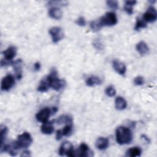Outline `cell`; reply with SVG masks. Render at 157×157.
<instances>
[{"label": "cell", "instance_id": "obj_28", "mask_svg": "<svg viewBox=\"0 0 157 157\" xmlns=\"http://www.w3.org/2000/svg\"><path fill=\"white\" fill-rule=\"evenodd\" d=\"M107 5L112 9H117L118 8V2L117 1L109 0L106 1Z\"/></svg>", "mask_w": 157, "mask_h": 157}, {"label": "cell", "instance_id": "obj_19", "mask_svg": "<svg viewBox=\"0 0 157 157\" xmlns=\"http://www.w3.org/2000/svg\"><path fill=\"white\" fill-rule=\"evenodd\" d=\"M53 121L58 124H70L72 123V118L71 116L68 115H62Z\"/></svg>", "mask_w": 157, "mask_h": 157}, {"label": "cell", "instance_id": "obj_13", "mask_svg": "<svg viewBox=\"0 0 157 157\" xmlns=\"http://www.w3.org/2000/svg\"><path fill=\"white\" fill-rule=\"evenodd\" d=\"M22 60L17 59L15 61H12V66L13 67L14 71L16 74V77L18 79H20L22 76V67H21Z\"/></svg>", "mask_w": 157, "mask_h": 157}, {"label": "cell", "instance_id": "obj_9", "mask_svg": "<svg viewBox=\"0 0 157 157\" xmlns=\"http://www.w3.org/2000/svg\"><path fill=\"white\" fill-rule=\"evenodd\" d=\"M52 113V109L48 107H45L37 113L36 115V118L37 121L42 123H45L48 121Z\"/></svg>", "mask_w": 157, "mask_h": 157}, {"label": "cell", "instance_id": "obj_22", "mask_svg": "<svg viewBox=\"0 0 157 157\" xmlns=\"http://www.w3.org/2000/svg\"><path fill=\"white\" fill-rule=\"evenodd\" d=\"M50 88L48 82L46 77L44 78L39 83V85L37 87V91L40 92H46Z\"/></svg>", "mask_w": 157, "mask_h": 157}, {"label": "cell", "instance_id": "obj_12", "mask_svg": "<svg viewBox=\"0 0 157 157\" xmlns=\"http://www.w3.org/2000/svg\"><path fill=\"white\" fill-rule=\"evenodd\" d=\"M4 56V59L8 61H11L17 54V48L15 46H10L6 50L2 52Z\"/></svg>", "mask_w": 157, "mask_h": 157}, {"label": "cell", "instance_id": "obj_7", "mask_svg": "<svg viewBox=\"0 0 157 157\" xmlns=\"http://www.w3.org/2000/svg\"><path fill=\"white\" fill-rule=\"evenodd\" d=\"M15 84V78L12 74L6 75L1 80V89L2 91H9Z\"/></svg>", "mask_w": 157, "mask_h": 157}, {"label": "cell", "instance_id": "obj_21", "mask_svg": "<svg viewBox=\"0 0 157 157\" xmlns=\"http://www.w3.org/2000/svg\"><path fill=\"white\" fill-rule=\"evenodd\" d=\"M142 153V150L139 147H134L131 148H129L127 151L126 155L130 157H135V156H140Z\"/></svg>", "mask_w": 157, "mask_h": 157}, {"label": "cell", "instance_id": "obj_4", "mask_svg": "<svg viewBox=\"0 0 157 157\" xmlns=\"http://www.w3.org/2000/svg\"><path fill=\"white\" fill-rule=\"evenodd\" d=\"M101 28L103 26H113L117 23L118 20L116 14L113 12H109L97 20Z\"/></svg>", "mask_w": 157, "mask_h": 157}, {"label": "cell", "instance_id": "obj_15", "mask_svg": "<svg viewBox=\"0 0 157 157\" xmlns=\"http://www.w3.org/2000/svg\"><path fill=\"white\" fill-rule=\"evenodd\" d=\"M109 145V141L105 137H99L96 141V147L100 150H104L108 148Z\"/></svg>", "mask_w": 157, "mask_h": 157}, {"label": "cell", "instance_id": "obj_1", "mask_svg": "<svg viewBox=\"0 0 157 157\" xmlns=\"http://www.w3.org/2000/svg\"><path fill=\"white\" fill-rule=\"evenodd\" d=\"M116 140L120 145L129 144L132 140V134L130 129L125 126H119L115 131Z\"/></svg>", "mask_w": 157, "mask_h": 157}, {"label": "cell", "instance_id": "obj_2", "mask_svg": "<svg viewBox=\"0 0 157 157\" xmlns=\"http://www.w3.org/2000/svg\"><path fill=\"white\" fill-rule=\"evenodd\" d=\"M33 139L29 133L24 132L17 137V140L13 143L12 147L15 151L21 148H26L31 145Z\"/></svg>", "mask_w": 157, "mask_h": 157}, {"label": "cell", "instance_id": "obj_35", "mask_svg": "<svg viewBox=\"0 0 157 157\" xmlns=\"http://www.w3.org/2000/svg\"><path fill=\"white\" fill-rule=\"evenodd\" d=\"M31 155L30 154V151H28V150H25L23 152V153L21 155V156H29Z\"/></svg>", "mask_w": 157, "mask_h": 157}, {"label": "cell", "instance_id": "obj_11", "mask_svg": "<svg viewBox=\"0 0 157 157\" xmlns=\"http://www.w3.org/2000/svg\"><path fill=\"white\" fill-rule=\"evenodd\" d=\"M112 65H113V69L117 73H118L121 75H124L126 72V67L123 63L121 62L118 59H114L112 61Z\"/></svg>", "mask_w": 157, "mask_h": 157}, {"label": "cell", "instance_id": "obj_10", "mask_svg": "<svg viewBox=\"0 0 157 157\" xmlns=\"http://www.w3.org/2000/svg\"><path fill=\"white\" fill-rule=\"evenodd\" d=\"M91 153V151L90 150L89 147L85 143H82L78 149L77 150H75V156H91L90 155V153Z\"/></svg>", "mask_w": 157, "mask_h": 157}, {"label": "cell", "instance_id": "obj_14", "mask_svg": "<svg viewBox=\"0 0 157 157\" xmlns=\"http://www.w3.org/2000/svg\"><path fill=\"white\" fill-rule=\"evenodd\" d=\"M53 121H46L43 123L40 128V131L43 134H51L54 131Z\"/></svg>", "mask_w": 157, "mask_h": 157}, {"label": "cell", "instance_id": "obj_16", "mask_svg": "<svg viewBox=\"0 0 157 157\" xmlns=\"http://www.w3.org/2000/svg\"><path fill=\"white\" fill-rule=\"evenodd\" d=\"M48 15L53 19L59 20L62 17L63 12L60 8L57 7H53L49 9Z\"/></svg>", "mask_w": 157, "mask_h": 157}, {"label": "cell", "instance_id": "obj_3", "mask_svg": "<svg viewBox=\"0 0 157 157\" xmlns=\"http://www.w3.org/2000/svg\"><path fill=\"white\" fill-rule=\"evenodd\" d=\"M48 82L50 88H52L56 91H59L65 86L66 82L64 80L58 78L57 71L55 69H53L48 75L46 77Z\"/></svg>", "mask_w": 157, "mask_h": 157}, {"label": "cell", "instance_id": "obj_24", "mask_svg": "<svg viewBox=\"0 0 157 157\" xmlns=\"http://www.w3.org/2000/svg\"><path fill=\"white\" fill-rule=\"evenodd\" d=\"M63 136H69L71 134L72 131V123L67 124L63 129H60Z\"/></svg>", "mask_w": 157, "mask_h": 157}, {"label": "cell", "instance_id": "obj_20", "mask_svg": "<svg viewBox=\"0 0 157 157\" xmlns=\"http://www.w3.org/2000/svg\"><path fill=\"white\" fill-rule=\"evenodd\" d=\"M115 108L117 110H122L126 107L127 103L123 98L121 96H118L115 99Z\"/></svg>", "mask_w": 157, "mask_h": 157}, {"label": "cell", "instance_id": "obj_5", "mask_svg": "<svg viewBox=\"0 0 157 157\" xmlns=\"http://www.w3.org/2000/svg\"><path fill=\"white\" fill-rule=\"evenodd\" d=\"M59 154L61 156L66 155L71 157L75 156V150L74 149L72 144L67 141L63 142L61 145L59 149Z\"/></svg>", "mask_w": 157, "mask_h": 157}, {"label": "cell", "instance_id": "obj_34", "mask_svg": "<svg viewBox=\"0 0 157 157\" xmlns=\"http://www.w3.org/2000/svg\"><path fill=\"white\" fill-rule=\"evenodd\" d=\"M34 70L36 71H39L40 69V63L36 62V63L34 64Z\"/></svg>", "mask_w": 157, "mask_h": 157}, {"label": "cell", "instance_id": "obj_17", "mask_svg": "<svg viewBox=\"0 0 157 157\" xmlns=\"http://www.w3.org/2000/svg\"><path fill=\"white\" fill-rule=\"evenodd\" d=\"M86 85L88 86H93L97 85H101L102 83V80L97 76L91 75L88 77L85 81Z\"/></svg>", "mask_w": 157, "mask_h": 157}, {"label": "cell", "instance_id": "obj_8", "mask_svg": "<svg viewBox=\"0 0 157 157\" xmlns=\"http://www.w3.org/2000/svg\"><path fill=\"white\" fill-rule=\"evenodd\" d=\"M157 18V12L153 6H149L143 15V20L145 22L153 23Z\"/></svg>", "mask_w": 157, "mask_h": 157}, {"label": "cell", "instance_id": "obj_26", "mask_svg": "<svg viewBox=\"0 0 157 157\" xmlns=\"http://www.w3.org/2000/svg\"><path fill=\"white\" fill-rule=\"evenodd\" d=\"M8 132V129L6 126H1V131H0V137H1V146H2L4 144V142L5 141L6 137L7 136Z\"/></svg>", "mask_w": 157, "mask_h": 157}, {"label": "cell", "instance_id": "obj_6", "mask_svg": "<svg viewBox=\"0 0 157 157\" xmlns=\"http://www.w3.org/2000/svg\"><path fill=\"white\" fill-rule=\"evenodd\" d=\"M49 34L52 37L53 43H57L64 37V33L60 27L55 26L49 29Z\"/></svg>", "mask_w": 157, "mask_h": 157}, {"label": "cell", "instance_id": "obj_33", "mask_svg": "<svg viewBox=\"0 0 157 157\" xmlns=\"http://www.w3.org/2000/svg\"><path fill=\"white\" fill-rule=\"evenodd\" d=\"M63 137V135L61 134V130H58L56 131V139L57 140H59L61 139V137Z\"/></svg>", "mask_w": 157, "mask_h": 157}, {"label": "cell", "instance_id": "obj_25", "mask_svg": "<svg viewBox=\"0 0 157 157\" xmlns=\"http://www.w3.org/2000/svg\"><path fill=\"white\" fill-rule=\"evenodd\" d=\"M147 23L146 22L142 19V18H137V21H136V23L135 25V27H134V29L137 31L139 29L141 28H145L147 27Z\"/></svg>", "mask_w": 157, "mask_h": 157}, {"label": "cell", "instance_id": "obj_18", "mask_svg": "<svg viewBox=\"0 0 157 157\" xmlns=\"http://www.w3.org/2000/svg\"><path fill=\"white\" fill-rule=\"evenodd\" d=\"M136 50L141 55H144L147 53L149 51V48L147 44L144 41H140L136 44Z\"/></svg>", "mask_w": 157, "mask_h": 157}, {"label": "cell", "instance_id": "obj_30", "mask_svg": "<svg viewBox=\"0 0 157 157\" xmlns=\"http://www.w3.org/2000/svg\"><path fill=\"white\" fill-rule=\"evenodd\" d=\"M134 83L135 85L139 86L144 83V78L142 76H137L134 79Z\"/></svg>", "mask_w": 157, "mask_h": 157}, {"label": "cell", "instance_id": "obj_32", "mask_svg": "<svg viewBox=\"0 0 157 157\" xmlns=\"http://www.w3.org/2000/svg\"><path fill=\"white\" fill-rule=\"evenodd\" d=\"M76 24L78 26H85L86 25V21H85V19L84 17H80L75 21Z\"/></svg>", "mask_w": 157, "mask_h": 157}, {"label": "cell", "instance_id": "obj_29", "mask_svg": "<svg viewBox=\"0 0 157 157\" xmlns=\"http://www.w3.org/2000/svg\"><path fill=\"white\" fill-rule=\"evenodd\" d=\"M90 26V28H91V29L94 31H99L101 28L98 22V20H94V21H91Z\"/></svg>", "mask_w": 157, "mask_h": 157}, {"label": "cell", "instance_id": "obj_31", "mask_svg": "<svg viewBox=\"0 0 157 157\" xmlns=\"http://www.w3.org/2000/svg\"><path fill=\"white\" fill-rule=\"evenodd\" d=\"M93 45L94 47L97 48L98 50H102V47H103V45H102V44L101 43V40L98 39H96L94 40L93 42Z\"/></svg>", "mask_w": 157, "mask_h": 157}, {"label": "cell", "instance_id": "obj_23", "mask_svg": "<svg viewBox=\"0 0 157 157\" xmlns=\"http://www.w3.org/2000/svg\"><path fill=\"white\" fill-rule=\"evenodd\" d=\"M136 1H126L124 6V11L129 15L132 14L133 13L132 6H134L136 4Z\"/></svg>", "mask_w": 157, "mask_h": 157}, {"label": "cell", "instance_id": "obj_27", "mask_svg": "<svg viewBox=\"0 0 157 157\" xmlns=\"http://www.w3.org/2000/svg\"><path fill=\"white\" fill-rule=\"evenodd\" d=\"M105 93L106 95L108 96L109 97H113L116 94V90L113 86L110 85L106 88V89L105 90Z\"/></svg>", "mask_w": 157, "mask_h": 157}]
</instances>
